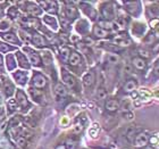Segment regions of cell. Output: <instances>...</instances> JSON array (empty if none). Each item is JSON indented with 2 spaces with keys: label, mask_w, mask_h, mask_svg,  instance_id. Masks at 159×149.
<instances>
[{
  "label": "cell",
  "mask_w": 159,
  "mask_h": 149,
  "mask_svg": "<svg viewBox=\"0 0 159 149\" xmlns=\"http://www.w3.org/2000/svg\"><path fill=\"white\" fill-rule=\"evenodd\" d=\"M32 86L37 89H43L47 86L46 76L42 75L41 73H34L33 77H32Z\"/></svg>",
  "instance_id": "cell-1"
},
{
  "label": "cell",
  "mask_w": 159,
  "mask_h": 149,
  "mask_svg": "<svg viewBox=\"0 0 159 149\" xmlns=\"http://www.w3.org/2000/svg\"><path fill=\"white\" fill-rule=\"evenodd\" d=\"M101 14H102V16L107 21L115 18V9H114L113 5L111 3H105L102 6V8H101Z\"/></svg>",
  "instance_id": "cell-2"
},
{
  "label": "cell",
  "mask_w": 159,
  "mask_h": 149,
  "mask_svg": "<svg viewBox=\"0 0 159 149\" xmlns=\"http://www.w3.org/2000/svg\"><path fill=\"white\" fill-rule=\"evenodd\" d=\"M149 142V138L144 132H140L135 136V139L133 140V143L135 147H144Z\"/></svg>",
  "instance_id": "cell-3"
},
{
  "label": "cell",
  "mask_w": 159,
  "mask_h": 149,
  "mask_svg": "<svg viewBox=\"0 0 159 149\" xmlns=\"http://www.w3.org/2000/svg\"><path fill=\"white\" fill-rule=\"evenodd\" d=\"M16 103L17 105H20L22 107V109H27L29 106H30V104L27 101L26 99V96H25V93L22 91V90H18L16 93Z\"/></svg>",
  "instance_id": "cell-4"
},
{
  "label": "cell",
  "mask_w": 159,
  "mask_h": 149,
  "mask_svg": "<svg viewBox=\"0 0 159 149\" xmlns=\"http://www.w3.org/2000/svg\"><path fill=\"white\" fill-rule=\"evenodd\" d=\"M24 50H25V53H27V56L30 58V62L32 65H34V66H40L41 65V58H40L39 54L33 51L32 49H29V48Z\"/></svg>",
  "instance_id": "cell-5"
},
{
  "label": "cell",
  "mask_w": 159,
  "mask_h": 149,
  "mask_svg": "<svg viewBox=\"0 0 159 149\" xmlns=\"http://www.w3.org/2000/svg\"><path fill=\"white\" fill-rule=\"evenodd\" d=\"M63 80H64V83L68 88H70V89L75 88V86H76V80H75V77L70 73H68L67 71H63Z\"/></svg>",
  "instance_id": "cell-6"
},
{
  "label": "cell",
  "mask_w": 159,
  "mask_h": 149,
  "mask_svg": "<svg viewBox=\"0 0 159 149\" xmlns=\"http://www.w3.org/2000/svg\"><path fill=\"white\" fill-rule=\"evenodd\" d=\"M42 7H44L43 9L47 10L50 14H56L57 13V2L56 1H41L39 2Z\"/></svg>",
  "instance_id": "cell-7"
},
{
  "label": "cell",
  "mask_w": 159,
  "mask_h": 149,
  "mask_svg": "<svg viewBox=\"0 0 159 149\" xmlns=\"http://www.w3.org/2000/svg\"><path fill=\"white\" fill-rule=\"evenodd\" d=\"M31 39H32V43L34 46L38 47V48H43L46 46V40L39 33H33L31 35Z\"/></svg>",
  "instance_id": "cell-8"
},
{
  "label": "cell",
  "mask_w": 159,
  "mask_h": 149,
  "mask_svg": "<svg viewBox=\"0 0 159 149\" xmlns=\"http://www.w3.org/2000/svg\"><path fill=\"white\" fill-rule=\"evenodd\" d=\"M67 63L70 64V66H77V65H80V64L82 63V57H81V55L79 53L73 51V53H70Z\"/></svg>",
  "instance_id": "cell-9"
},
{
  "label": "cell",
  "mask_w": 159,
  "mask_h": 149,
  "mask_svg": "<svg viewBox=\"0 0 159 149\" xmlns=\"http://www.w3.org/2000/svg\"><path fill=\"white\" fill-rule=\"evenodd\" d=\"M14 79L16 80V82L20 86H24L27 81V73L26 72H23V71H17L13 74Z\"/></svg>",
  "instance_id": "cell-10"
},
{
  "label": "cell",
  "mask_w": 159,
  "mask_h": 149,
  "mask_svg": "<svg viewBox=\"0 0 159 149\" xmlns=\"http://www.w3.org/2000/svg\"><path fill=\"white\" fill-rule=\"evenodd\" d=\"M65 15H66V18L70 20V22L79 16V12H77V8H75L74 6H67L65 8Z\"/></svg>",
  "instance_id": "cell-11"
},
{
  "label": "cell",
  "mask_w": 159,
  "mask_h": 149,
  "mask_svg": "<svg viewBox=\"0 0 159 149\" xmlns=\"http://www.w3.org/2000/svg\"><path fill=\"white\" fill-rule=\"evenodd\" d=\"M136 86H138V82H136L135 80L129 79L126 81L124 86H123V91H124V92H127V93H131L136 89Z\"/></svg>",
  "instance_id": "cell-12"
},
{
  "label": "cell",
  "mask_w": 159,
  "mask_h": 149,
  "mask_svg": "<svg viewBox=\"0 0 159 149\" xmlns=\"http://www.w3.org/2000/svg\"><path fill=\"white\" fill-rule=\"evenodd\" d=\"M132 65L139 71L146 70V67H147L146 60L143 59V58H141V57H134L132 59Z\"/></svg>",
  "instance_id": "cell-13"
},
{
  "label": "cell",
  "mask_w": 159,
  "mask_h": 149,
  "mask_svg": "<svg viewBox=\"0 0 159 149\" xmlns=\"http://www.w3.org/2000/svg\"><path fill=\"white\" fill-rule=\"evenodd\" d=\"M98 26L100 27V29H102V30L105 31H110L113 30V29H116L117 30V26L115 25V24L113 23V22H110V21H107V20H101L98 22Z\"/></svg>",
  "instance_id": "cell-14"
},
{
  "label": "cell",
  "mask_w": 159,
  "mask_h": 149,
  "mask_svg": "<svg viewBox=\"0 0 159 149\" xmlns=\"http://www.w3.org/2000/svg\"><path fill=\"white\" fill-rule=\"evenodd\" d=\"M94 81H96V75H94V73H93L92 71L89 72V73H86L85 75L83 76V84L85 86H92Z\"/></svg>",
  "instance_id": "cell-15"
},
{
  "label": "cell",
  "mask_w": 159,
  "mask_h": 149,
  "mask_svg": "<svg viewBox=\"0 0 159 149\" xmlns=\"http://www.w3.org/2000/svg\"><path fill=\"white\" fill-rule=\"evenodd\" d=\"M55 93H56V96L58 97V98H61V99H63L64 97H66L67 90L64 84H61V83H57L56 86H55Z\"/></svg>",
  "instance_id": "cell-16"
},
{
  "label": "cell",
  "mask_w": 159,
  "mask_h": 149,
  "mask_svg": "<svg viewBox=\"0 0 159 149\" xmlns=\"http://www.w3.org/2000/svg\"><path fill=\"white\" fill-rule=\"evenodd\" d=\"M92 33L93 35L96 38H98V39H102V38H107L108 35H109V33L107 32V31L102 30V29H100L98 25H96V26H93V30H92Z\"/></svg>",
  "instance_id": "cell-17"
},
{
  "label": "cell",
  "mask_w": 159,
  "mask_h": 149,
  "mask_svg": "<svg viewBox=\"0 0 159 149\" xmlns=\"http://www.w3.org/2000/svg\"><path fill=\"white\" fill-rule=\"evenodd\" d=\"M105 107H106V109L108 110V112H116V110L119 108L118 100H116V99H109L106 103Z\"/></svg>",
  "instance_id": "cell-18"
},
{
  "label": "cell",
  "mask_w": 159,
  "mask_h": 149,
  "mask_svg": "<svg viewBox=\"0 0 159 149\" xmlns=\"http://www.w3.org/2000/svg\"><path fill=\"white\" fill-rule=\"evenodd\" d=\"M16 57H17V60H18V64H20V67H24V68H29V63H27V59L25 55L22 54L20 51H17L16 53Z\"/></svg>",
  "instance_id": "cell-19"
},
{
  "label": "cell",
  "mask_w": 159,
  "mask_h": 149,
  "mask_svg": "<svg viewBox=\"0 0 159 149\" xmlns=\"http://www.w3.org/2000/svg\"><path fill=\"white\" fill-rule=\"evenodd\" d=\"M1 37H2L3 40H6L7 42H11V43H16V44H20V40L17 38L16 34L14 33H5V34H1Z\"/></svg>",
  "instance_id": "cell-20"
},
{
  "label": "cell",
  "mask_w": 159,
  "mask_h": 149,
  "mask_svg": "<svg viewBox=\"0 0 159 149\" xmlns=\"http://www.w3.org/2000/svg\"><path fill=\"white\" fill-rule=\"evenodd\" d=\"M27 13H30L31 15H40L41 14V9L39 7L35 6L34 3H26V8H24Z\"/></svg>",
  "instance_id": "cell-21"
},
{
  "label": "cell",
  "mask_w": 159,
  "mask_h": 149,
  "mask_svg": "<svg viewBox=\"0 0 159 149\" xmlns=\"http://www.w3.org/2000/svg\"><path fill=\"white\" fill-rule=\"evenodd\" d=\"M27 143H29V141H27V139L25 138V137L23 136H18L16 139V146L18 147L20 149H25L27 147Z\"/></svg>",
  "instance_id": "cell-22"
},
{
  "label": "cell",
  "mask_w": 159,
  "mask_h": 149,
  "mask_svg": "<svg viewBox=\"0 0 159 149\" xmlns=\"http://www.w3.org/2000/svg\"><path fill=\"white\" fill-rule=\"evenodd\" d=\"M30 93L33 100H35L37 103H41V99H42V93L40 92L39 90L33 89V88H30Z\"/></svg>",
  "instance_id": "cell-23"
},
{
  "label": "cell",
  "mask_w": 159,
  "mask_h": 149,
  "mask_svg": "<svg viewBox=\"0 0 159 149\" xmlns=\"http://www.w3.org/2000/svg\"><path fill=\"white\" fill-rule=\"evenodd\" d=\"M70 55V48H67V47H65V48H63V49H61V51H60V58H61V60H63L64 63H66V62H68Z\"/></svg>",
  "instance_id": "cell-24"
},
{
  "label": "cell",
  "mask_w": 159,
  "mask_h": 149,
  "mask_svg": "<svg viewBox=\"0 0 159 149\" xmlns=\"http://www.w3.org/2000/svg\"><path fill=\"white\" fill-rule=\"evenodd\" d=\"M76 29L81 34H84L88 31V23H86L85 21H80L79 23H77Z\"/></svg>",
  "instance_id": "cell-25"
},
{
  "label": "cell",
  "mask_w": 159,
  "mask_h": 149,
  "mask_svg": "<svg viewBox=\"0 0 159 149\" xmlns=\"http://www.w3.org/2000/svg\"><path fill=\"white\" fill-rule=\"evenodd\" d=\"M43 21H44V23L50 25V26L52 27L53 30H56L57 29V22L56 20L53 18V17H50V16H44L43 17Z\"/></svg>",
  "instance_id": "cell-26"
},
{
  "label": "cell",
  "mask_w": 159,
  "mask_h": 149,
  "mask_svg": "<svg viewBox=\"0 0 159 149\" xmlns=\"http://www.w3.org/2000/svg\"><path fill=\"white\" fill-rule=\"evenodd\" d=\"M106 59L109 64L115 65V64H117L119 62V56L118 55H116V54H108Z\"/></svg>",
  "instance_id": "cell-27"
},
{
  "label": "cell",
  "mask_w": 159,
  "mask_h": 149,
  "mask_svg": "<svg viewBox=\"0 0 159 149\" xmlns=\"http://www.w3.org/2000/svg\"><path fill=\"white\" fill-rule=\"evenodd\" d=\"M5 90H6V95L8 97L11 96L14 93V86L11 83H9L8 80H5Z\"/></svg>",
  "instance_id": "cell-28"
},
{
  "label": "cell",
  "mask_w": 159,
  "mask_h": 149,
  "mask_svg": "<svg viewBox=\"0 0 159 149\" xmlns=\"http://www.w3.org/2000/svg\"><path fill=\"white\" fill-rule=\"evenodd\" d=\"M76 140L73 139V138H70V139L66 140V143H65V148L66 149H75L76 148Z\"/></svg>",
  "instance_id": "cell-29"
},
{
  "label": "cell",
  "mask_w": 159,
  "mask_h": 149,
  "mask_svg": "<svg viewBox=\"0 0 159 149\" xmlns=\"http://www.w3.org/2000/svg\"><path fill=\"white\" fill-rule=\"evenodd\" d=\"M82 130H83V124L80 122V119H77L76 122H75V124H74V126H73V133H75V134H80V133L82 132Z\"/></svg>",
  "instance_id": "cell-30"
},
{
  "label": "cell",
  "mask_w": 159,
  "mask_h": 149,
  "mask_svg": "<svg viewBox=\"0 0 159 149\" xmlns=\"http://www.w3.org/2000/svg\"><path fill=\"white\" fill-rule=\"evenodd\" d=\"M107 97V90L105 89V88H99L98 89V91H97V98L99 100H102V99H105Z\"/></svg>",
  "instance_id": "cell-31"
},
{
  "label": "cell",
  "mask_w": 159,
  "mask_h": 149,
  "mask_svg": "<svg viewBox=\"0 0 159 149\" xmlns=\"http://www.w3.org/2000/svg\"><path fill=\"white\" fill-rule=\"evenodd\" d=\"M60 24H61V27L65 29V30H68L70 29V21L67 20L66 17H60Z\"/></svg>",
  "instance_id": "cell-32"
},
{
  "label": "cell",
  "mask_w": 159,
  "mask_h": 149,
  "mask_svg": "<svg viewBox=\"0 0 159 149\" xmlns=\"http://www.w3.org/2000/svg\"><path fill=\"white\" fill-rule=\"evenodd\" d=\"M42 59L44 64L52 63V56H51V54H50L49 51H46V53L42 54Z\"/></svg>",
  "instance_id": "cell-33"
},
{
  "label": "cell",
  "mask_w": 159,
  "mask_h": 149,
  "mask_svg": "<svg viewBox=\"0 0 159 149\" xmlns=\"http://www.w3.org/2000/svg\"><path fill=\"white\" fill-rule=\"evenodd\" d=\"M129 43H131V41L129 40H125V39H120V40H116L115 41V44L116 46H129Z\"/></svg>",
  "instance_id": "cell-34"
},
{
  "label": "cell",
  "mask_w": 159,
  "mask_h": 149,
  "mask_svg": "<svg viewBox=\"0 0 159 149\" xmlns=\"http://www.w3.org/2000/svg\"><path fill=\"white\" fill-rule=\"evenodd\" d=\"M10 50H13V47L8 46V44H6V43L3 42H0V51L7 53V51H10Z\"/></svg>",
  "instance_id": "cell-35"
},
{
  "label": "cell",
  "mask_w": 159,
  "mask_h": 149,
  "mask_svg": "<svg viewBox=\"0 0 159 149\" xmlns=\"http://www.w3.org/2000/svg\"><path fill=\"white\" fill-rule=\"evenodd\" d=\"M106 46H105V48L106 49H109V50H113V51H119L120 50V48H119L118 46H116V44H113V43H105Z\"/></svg>",
  "instance_id": "cell-36"
},
{
  "label": "cell",
  "mask_w": 159,
  "mask_h": 149,
  "mask_svg": "<svg viewBox=\"0 0 159 149\" xmlns=\"http://www.w3.org/2000/svg\"><path fill=\"white\" fill-rule=\"evenodd\" d=\"M9 22H7V20H2L0 22V30L3 31V30H7V29H9Z\"/></svg>",
  "instance_id": "cell-37"
},
{
  "label": "cell",
  "mask_w": 159,
  "mask_h": 149,
  "mask_svg": "<svg viewBox=\"0 0 159 149\" xmlns=\"http://www.w3.org/2000/svg\"><path fill=\"white\" fill-rule=\"evenodd\" d=\"M127 22H129V20L125 18V17H123V16L118 17V24L120 26H126V25H127Z\"/></svg>",
  "instance_id": "cell-38"
},
{
  "label": "cell",
  "mask_w": 159,
  "mask_h": 149,
  "mask_svg": "<svg viewBox=\"0 0 159 149\" xmlns=\"http://www.w3.org/2000/svg\"><path fill=\"white\" fill-rule=\"evenodd\" d=\"M8 15H9L10 17H16L17 16V8L16 7H11L9 10H8Z\"/></svg>",
  "instance_id": "cell-39"
},
{
  "label": "cell",
  "mask_w": 159,
  "mask_h": 149,
  "mask_svg": "<svg viewBox=\"0 0 159 149\" xmlns=\"http://www.w3.org/2000/svg\"><path fill=\"white\" fill-rule=\"evenodd\" d=\"M124 117H125L127 121H133V119H134V115H133L131 112L124 113Z\"/></svg>",
  "instance_id": "cell-40"
},
{
  "label": "cell",
  "mask_w": 159,
  "mask_h": 149,
  "mask_svg": "<svg viewBox=\"0 0 159 149\" xmlns=\"http://www.w3.org/2000/svg\"><path fill=\"white\" fill-rule=\"evenodd\" d=\"M139 53H140V55H141L142 57H146V58H149V57H150L149 51H147V50L140 49V50H139ZM142 57H141V58H142Z\"/></svg>",
  "instance_id": "cell-41"
},
{
  "label": "cell",
  "mask_w": 159,
  "mask_h": 149,
  "mask_svg": "<svg viewBox=\"0 0 159 149\" xmlns=\"http://www.w3.org/2000/svg\"><path fill=\"white\" fill-rule=\"evenodd\" d=\"M149 37H148V39H146L144 41L146 42H149V43H152V41H153V39H155V37H153V33H150V34H148Z\"/></svg>",
  "instance_id": "cell-42"
},
{
  "label": "cell",
  "mask_w": 159,
  "mask_h": 149,
  "mask_svg": "<svg viewBox=\"0 0 159 149\" xmlns=\"http://www.w3.org/2000/svg\"><path fill=\"white\" fill-rule=\"evenodd\" d=\"M124 71H125L126 73H132V67L129 66V65H125L124 66Z\"/></svg>",
  "instance_id": "cell-43"
},
{
  "label": "cell",
  "mask_w": 159,
  "mask_h": 149,
  "mask_svg": "<svg viewBox=\"0 0 159 149\" xmlns=\"http://www.w3.org/2000/svg\"><path fill=\"white\" fill-rule=\"evenodd\" d=\"M8 59H9L10 62H11V60L14 59V57L13 56H9V57H8ZM9 64H10V65H9V70H11V63H9Z\"/></svg>",
  "instance_id": "cell-44"
},
{
  "label": "cell",
  "mask_w": 159,
  "mask_h": 149,
  "mask_svg": "<svg viewBox=\"0 0 159 149\" xmlns=\"http://www.w3.org/2000/svg\"><path fill=\"white\" fill-rule=\"evenodd\" d=\"M0 66H2V57L0 56Z\"/></svg>",
  "instance_id": "cell-45"
},
{
  "label": "cell",
  "mask_w": 159,
  "mask_h": 149,
  "mask_svg": "<svg viewBox=\"0 0 159 149\" xmlns=\"http://www.w3.org/2000/svg\"><path fill=\"white\" fill-rule=\"evenodd\" d=\"M132 97H133V98H135V97H136V93H135V92H133V93H132Z\"/></svg>",
  "instance_id": "cell-46"
},
{
  "label": "cell",
  "mask_w": 159,
  "mask_h": 149,
  "mask_svg": "<svg viewBox=\"0 0 159 149\" xmlns=\"http://www.w3.org/2000/svg\"><path fill=\"white\" fill-rule=\"evenodd\" d=\"M57 149H65V147H61V146H59V147H57Z\"/></svg>",
  "instance_id": "cell-47"
},
{
  "label": "cell",
  "mask_w": 159,
  "mask_h": 149,
  "mask_svg": "<svg viewBox=\"0 0 159 149\" xmlns=\"http://www.w3.org/2000/svg\"><path fill=\"white\" fill-rule=\"evenodd\" d=\"M1 113H2V108H1V106H0V115H1Z\"/></svg>",
  "instance_id": "cell-48"
},
{
  "label": "cell",
  "mask_w": 159,
  "mask_h": 149,
  "mask_svg": "<svg viewBox=\"0 0 159 149\" xmlns=\"http://www.w3.org/2000/svg\"><path fill=\"white\" fill-rule=\"evenodd\" d=\"M124 149H129V148H124Z\"/></svg>",
  "instance_id": "cell-49"
}]
</instances>
